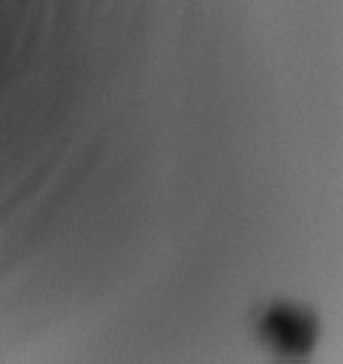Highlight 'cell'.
<instances>
[{
    "label": "cell",
    "instance_id": "6da1fadb",
    "mask_svg": "<svg viewBox=\"0 0 343 364\" xmlns=\"http://www.w3.org/2000/svg\"><path fill=\"white\" fill-rule=\"evenodd\" d=\"M268 338L283 351H302L313 336L311 323L291 308H276L265 318Z\"/></svg>",
    "mask_w": 343,
    "mask_h": 364
}]
</instances>
